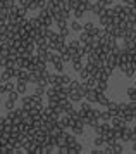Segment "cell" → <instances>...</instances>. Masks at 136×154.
<instances>
[{"instance_id":"cell-14","label":"cell","mask_w":136,"mask_h":154,"mask_svg":"<svg viewBox=\"0 0 136 154\" xmlns=\"http://www.w3.org/2000/svg\"><path fill=\"white\" fill-rule=\"evenodd\" d=\"M64 135H66V144H67V146H72V144H76V142H78V139H76L74 133L64 132Z\"/></svg>"},{"instance_id":"cell-29","label":"cell","mask_w":136,"mask_h":154,"mask_svg":"<svg viewBox=\"0 0 136 154\" xmlns=\"http://www.w3.org/2000/svg\"><path fill=\"white\" fill-rule=\"evenodd\" d=\"M72 68H74V71H78V73H79V71L84 68V64H83L81 61H72Z\"/></svg>"},{"instance_id":"cell-11","label":"cell","mask_w":136,"mask_h":154,"mask_svg":"<svg viewBox=\"0 0 136 154\" xmlns=\"http://www.w3.org/2000/svg\"><path fill=\"white\" fill-rule=\"evenodd\" d=\"M96 90H98V92H107V90H109V80H98Z\"/></svg>"},{"instance_id":"cell-24","label":"cell","mask_w":136,"mask_h":154,"mask_svg":"<svg viewBox=\"0 0 136 154\" xmlns=\"http://www.w3.org/2000/svg\"><path fill=\"white\" fill-rule=\"evenodd\" d=\"M90 76H91V75H90V71L86 69V68H83V69L79 71V80H81V82H86Z\"/></svg>"},{"instance_id":"cell-16","label":"cell","mask_w":136,"mask_h":154,"mask_svg":"<svg viewBox=\"0 0 136 154\" xmlns=\"http://www.w3.org/2000/svg\"><path fill=\"white\" fill-rule=\"evenodd\" d=\"M64 68H66V63L64 61H57V63H54V69H55V73H64Z\"/></svg>"},{"instance_id":"cell-6","label":"cell","mask_w":136,"mask_h":154,"mask_svg":"<svg viewBox=\"0 0 136 154\" xmlns=\"http://www.w3.org/2000/svg\"><path fill=\"white\" fill-rule=\"evenodd\" d=\"M16 90L19 95H24L28 90V82H22V80H17V83H16Z\"/></svg>"},{"instance_id":"cell-17","label":"cell","mask_w":136,"mask_h":154,"mask_svg":"<svg viewBox=\"0 0 136 154\" xmlns=\"http://www.w3.org/2000/svg\"><path fill=\"white\" fill-rule=\"evenodd\" d=\"M0 76H2V80H4V82H10V80H12V71L10 69H4L2 71V73H0Z\"/></svg>"},{"instance_id":"cell-27","label":"cell","mask_w":136,"mask_h":154,"mask_svg":"<svg viewBox=\"0 0 136 154\" xmlns=\"http://www.w3.org/2000/svg\"><path fill=\"white\" fill-rule=\"evenodd\" d=\"M112 152H123V144H119V140L112 144Z\"/></svg>"},{"instance_id":"cell-19","label":"cell","mask_w":136,"mask_h":154,"mask_svg":"<svg viewBox=\"0 0 136 154\" xmlns=\"http://www.w3.org/2000/svg\"><path fill=\"white\" fill-rule=\"evenodd\" d=\"M86 85H88V88H96V85H98V78L96 76H90L86 80Z\"/></svg>"},{"instance_id":"cell-22","label":"cell","mask_w":136,"mask_h":154,"mask_svg":"<svg viewBox=\"0 0 136 154\" xmlns=\"http://www.w3.org/2000/svg\"><path fill=\"white\" fill-rule=\"evenodd\" d=\"M84 14H86V11H84V9H81V7H78V9H74V11H72V16H74L76 19H81Z\"/></svg>"},{"instance_id":"cell-1","label":"cell","mask_w":136,"mask_h":154,"mask_svg":"<svg viewBox=\"0 0 136 154\" xmlns=\"http://www.w3.org/2000/svg\"><path fill=\"white\" fill-rule=\"evenodd\" d=\"M98 95H100V92L96 90V88H88L86 94H84V99L93 104V102H98Z\"/></svg>"},{"instance_id":"cell-26","label":"cell","mask_w":136,"mask_h":154,"mask_svg":"<svg viewBox=\"0 0 136 154\" xmlns=\"http://www.w3.org/2000/svg\"><path fill=\"white\" fill-rule=\"evenodd\" d=\"M5 109L7 111H10V109H16V100H12V99H9L7 97V100H5Z\"/></svg>"},{"instance_id":"cell-5","label":"cell","mask_w":136,"mask_h":154,"mask_svg":"<svg viewBox=\"0 0 136 154\" xmlns=\"http://www.w3.org/2000/svg\"><path fill=\"white\" fill-rule=\"evenodd\" d=\"M91 109H93V107H91V102L86 100V102H81V106H79V109H78V111H79V114H81V118H84Z\"/></svg>"},{"instance_id":"cell-20","label":"cell","mask_w":136,"mask_h":154,"mask_svg":"<svg viewBox=\"0 0 136 154\" xmlns=\"http://www.w3.org/2000/svg\"><path fill=\"white\" fill-rule=\"evenodd\" d=\"M71 31H76V33H79V31H83V26H81V23L78 21V19L71 23Z\"/></svg>"},{"instance_id":"cell-13","label":"cell","mask_w":136,"mask_h":154,"mask_svg":"<svg viewBox=\"0 0 136 154\" xmlns=\"http://www.w3.org/2000/svg\"><path fill=\"white\" fill-rule=\"evenodd\" d=\"M110 119H112V114H110L109 109L107 111H100V121L102 123H109Z\"/></svg>"},{"instance_id":"cell-4","label":"cell","mask_w":136,"mask_h":154,"mask_svg":"<svg viewBox=\"0 0 136 154\" xmlns=\"http://www.w3.org/2000/svg\"><path fill=\"white\" fill-rule=\"evenodd\" d=\"M67 97H69V100H72V102H81L83 99H84V94H81L79 90H71Z\"/></svg>"},{"instance_id":"cell-8","label":"cell","mask_w":136,"mask_h":154,"mask_svg":"<svg viewBox=\"0 0 136 154\" xmlns=\"http://www.w3.org/2000/svg\"><path fill=\"white\" fill-rule=\"evenodd\" d=\"M83 29H84V31H86V33H90V35L93 36L96 33V28H95V24H93V23L91 21H88V23H84V24H83Z\"/></svg>"},{"instance_id":"cell-15","label":"cell","mask_w":136,"mask_h":154,"mask_svg":"<svg viewBox=\"0 0 136 154\" xmlns=\"http://www.w3.org/2000/svg\"><path fill=\"white\" fill-rule=\"evenodd\" d=\"M61 80H62V87H64V88H69V87H71V82H72V78L71 76L61 73Z\"/></svg>"},{"instance_id":"cell-10","label":"cell","mask_w":136,"mask_h":154,"mask_svg":"<svg viewBox=\"0 0 136 154\" xmlns=\"http://www.w3.org/2000/svg\"><path fill=\"white\" fill-rule=\"evenodd\" d=\"M109 102H110V99L105 95V92H100V95H98V102H96V104H100V106H103V107H107V106H109Z\"/></svg>"},{"instance_id":"cell-23","label":"cell","mask_w":136,"mask_h":154,"mask_svg":"<svg viewBox=\"0 0 136 154\" xmlns=\"http://www.w3.org/2000/svg\"><path fill=\"white\" fill-rule=\"evenodd\" d=\"M45 92H47V87H43V85H34V92L36 95H45Z\"/></svg>"},{"instance_id":"cell-21","label":"cell","mask_w":136,"mask_h":154,"mask_svg":"<svg viewBox=\"0 0 136 154\" xmlns=\"http://www.w3.org/2000/svg\"><path fill=\"white\" fill-rule=\"evenodd\" d=\"M105 146V140H103L102 135H96L95 140H93V147H103Z\"/></svg>"},{"instance_id":"cell-7","label":"cell","mask_w":136,"mask_h":154,"mask_svg":"<svg viewBox=\"0 0 136 154\" xmlns=\"http://www.w3.org/2000/svg\"><path fill=\"white\" fill-rule=\"evenodd\" d=\"M79 42H81V45L90 43V42H91V35H90V33H86L84 29H83V31H79Z\"/></svg>"},{"instance_id":"cell-30","label":"cell","mask_w":136,"mask_h":154,"mask_svg":"<svg viewBox=\"0 0 136 154\" xmlns=\"http://www.w3.org/2000/svg\"><path fill=\"white\" fill-rule=\"evenodd\" d=\"M7 95H9V99H12V100H17V99H19V94H17V90H12V92H9Z\"/></svg>"},{"instance_id":"cell-12","label":"cell","mask_w":136,"mask_h":154,"mask_svg":"<svg viewBox=\"0 0 136 154\" xmlns=\"http://www.w3.org/2000/svg\"><path fill=\"white\" fill-rule=\"evenodd\" d=\"M107 109L110 111V114H112V116L119 114V104H117V102H112V100H110L109 106H107Z\"/></svg>"},{"instance_id":"cell-28","label":"cell","mask_w":136,"mask_h":154,"mask_svg":"<svg viewBox=\"0 0 136 154\" xmlns=\"http://www.w3.org/2000/svg\"><path fill=\"white\" fill-rule=\"evenodd\" d=\"M59 33H61V35L64 36V38H69V36H71V29H69L67 26H64V28L59 29Z\"/></svg>"},{"instance_id":"cell-2","label":"cell","mask_w":136,"mask_h":154,"mask_svg":"<svg viewBox=\"0 0 136 154\" xmlns=\"http://www.w3.org/2000/svg\"><path fill=\"white\" fill-rule=\"evenodd\" d=\"M71 132L74 133V135H83L84 133V121L83 119H78L74 125L71 126Z\"/></svg>"},{"instance_id":"cell-9","label":"cell","mask_w":136,"mask_h":154,"mask_svg":"<svg viewBox=\"0 0 136 154\" xmlns=\"http://www.w3.org/2000/svg\"><path fill=\"white\" fill-rule=\"evenodd\" d=\"M84 151V147L79 144V142H76L72 146H69V154H78V152H83Z\"/></svg>"},{"instance_id":"cell-3","label":"cell","mask_w":136,"mask_h":154,"mask_svg":"<svg viewBox=\"0 0 136 154\" xmlns=\"http://www.w3.org/2000/svg\"><path fill=\"white\" fill-rule=\"evenodd\" d=\"M21 107H22V109H28V111H29V109H31V107H33V95H26V94H24V97H21Z\"/></svg>"},{"instance_id":"cell-25","label":"cell","mask_w":136,"mask_h":154,"mask_svg":"<svg viewBox=\"0 0 136 154\" xmlns=\"http://www.w3.org/2000/svg\"><path fill=\"white\" fill-rule=\"evenodd\" d=\"M126 94H128V97H129L131 100H136V85L135 87H129V88L126 90Z\"/></svg>"},{"instance_id":"cell-18","label":"cell","mask_w":136,"mask_h":154,"mask_svg":"<svg viewBox=\"0 0 136 154\" xmlns=\"http://www.w3.org/2000/svg\"><path fill=\"white\" fill-rule=\"evenodd\" d=\"M16 90V83H12V80L10 82H5L4 83V94H9V92Z\"/></svg>"}]
</instances>
